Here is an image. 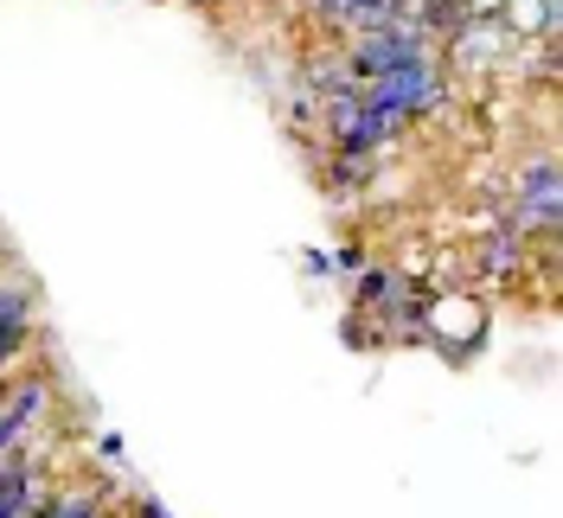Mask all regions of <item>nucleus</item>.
Here are the masks:
<instances>
[{
	"label": "nucleus",
	"instance_id": "obj_5",
	"mask_svg": "<svg viewBox=\"0 0 563 518\" xmlns=\"http://www.w3.org/2000/svg\"><path fill=\"white\" fill-rule=\"evenodd\" d=\"M506 26H499V20H474V26H455V33L442 38V45H449V70H461V77H467V70H487L493 58H499V45H506Z\"/></svg>",
	"mask_w": 563,
	"mask_h": 518
},
{
	"label": "nucleus",
	"instance_id": "obj_2",
	"mask_svg": "<svg viewBox=\"0 0 563 518\" xmlns=\"http://www.w3.org/2000/svg\"><path fill=\"white\" fill-rule=\"evenodd\" d=\"M506 224L519 238H551L563 224V186H558V154L551 147H538V154H526L512 167V211H506Z\"/></svg>",
	"mask_w": 563,
	"mask_h": 518
},
{
	"label": "nucleus",
	"instance_id": "obj_1",
	"mask_svg": "<svg viewBox=\"0 0 563 518\" xmlns=\"http://www.w3.org/2000/svg\"><path fill=\"white\" fill-rule=\"evenodd\" d=\"M358 97H365V109H378V122L397 135L410 115H442V65L417 58V65H404V70H385Z\"/></svg>",
	"mask_w": 563,
	"mask_h": 518
},
{
	"label": "nucleus",
	"instance_id": "obj_3",
	"mask_svg": "<svg viewBox=\"0 0 563 518\" xmlns=\"http://www.w3.org/2000/svg\"><path fill=\"white\" fill-rule=\"evenodd\" d=\"M417 320H422V340H435L449 359H467L474 345L487 340V308H481L467 288L429 295V308H417Z\"/></svg>",
	"mask_w": 563,
	"mask_h": 518
},
{
	"label": "nucleus",
	"instance_id": "obj_4",
	"mask_svg": "<svg viewBox=\"0 0 563 518\" xmlns=\"http://www.w3.org/2000/svg\"><path fill=\"white\" fill-rule=\"evenodd\" d=\"M314 109L327 122V135H333V154H378L390 141V129L378 122V109H365V97H327Z\"/></svg>",
	"mask_w": 563,
	"mask_h": 518
},
{
	"label": "nucleus",
	"instance_id": "obj_7",
	"mask_svg": "<svg viewBox=\"0 0 563 518\" xmlns=\"http://www.w3.org/2000/svg\"><path fill=\"white\" fill-rule=\"evenodd\" d=\"M474 263L487 269V276H499V282H512V276H526V263H531V238H519L506 218L487 231V243L474 250Z\"/></svg>",
	"mask_w": 563,
	"mask_h": 518
},
{
	"label": "nucleus",
	"instance_id": "obj_8",
	"mask_svg": "<svg viewBox=\"0 0 563 518\" xmlns=\"http://www.w3.org/2000/svg\"><path fill=\"white\" fill-rule=\"evenodd\" d=\"M33 518H103V486H77V493H52L38 499Z\"/></svg>",
	"mask_w": 563,
	"mask_h": 518
},
{
	"label": "nucleus",
	"instance_id": "obj_10",
	"mask_svg": "<svg viewBox=\"0 0 563 518\" xmlns=\"http://www.w3.org/2000/svg\"><path fill=\"white\" fill-rule=\"evenodd\" d=\"M141 518H174L167 506H154V499H141Z\"/></svg>",
	"mask_w": 563,
	"mask_h": 518
},
{
	"label": "nucleus",
	"instance_id": "obj_11",
	"mask_svg": "<svg viewBox=\"0 0 563 518\" xmlns=\"http://www.w3.org/2000/svg\"><path fill=\"white\" fill-rule=\"evenodd\" d=\"M13 467H20V449H13V454H0V481H7Z\"/></svg>",
	"mask_w": 563,
	"mask_h": 518
},
{
	"label": "nucleus",
	"instance_id": "obj_9",
	"mask_svg": "<svg viewBox=\"0 0 563 518\" xmlns=\"http://www.w3.org/2000/svg\"><path fill=\"white\" fill-rule=\"evenodd\" d=\"M97 454L103 461H122V436H97Z\"/></svg>",
	"mask_w": 563,
	"mask_h": 518
},
{
	"label": "nucleus",
	"instance_id": "obj_6",
	"mask_svg": "<svg viewBox=\"0 0 563 518\" xmlns=\"http://www.w3.org/2000/svg\"><path fill=\"white\" fill-rule=\"evenodd\" d=\"M33 313H38V288L33 276H0V340L7 345H26V333H33Z\"/></svg>",
	"mask_w": 563,
	"mask_h": 518
}]
</instances>
